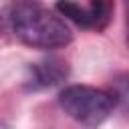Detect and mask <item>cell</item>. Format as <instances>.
Wrapping results in <instances>:
<instances>
[{"mask_svg":"<svg viewBox=\"0 0 129 129\" xmlns=\"http://www.w3.org/2000/svg\"><path fill=\"white\" fill-rule=\"evenodd\" d=\"M8 24L12 34L32 48L52 50L62 48L73 40V32L64 18L36 0L14 2L8 10Z\"/></svg>","mask_w":129,"mask_h":129,"instance_id":"6da1fadb","label":"cell"},{"mask_svg":"<svg viewBox=\"0 0 129 129\" xmlns=\"http://www.w3.org/2000/svg\"><path fill=\"white\" fill-rule=\"evenodd\" d=\"M60 109L87 129H97L113 113L117 99L113 93L89 87V85H69L58 95Z\"/></svg>","mask_w":129,"mask_h":129,"instance_id":"7a4b0ae2","label":"cell"},{"mask_svg":"<svg viewBox=\"0 0 129 129\" xmlns=\"http://www.w3.org/2000/svg\"><path fill=\"white\" fill-rule=\"evenodd\" d=\"M30 73H32L30 83L34 89L54 87L69 77V64H67V60H62L58 56H48V58L32 64Z\"/></svg>","mask_w":129,"mask_h":129,"instance_id":"3957f363","label":"cell"},{"mask_svg":"<svg viewBox=\"0 0 129 129\" xmlns=\"http://www.w3.org/2000/svg\"><path fill=\"white\" fill-rule=\"evenodd\" d=\"M56 12H58L60 16H64L67 20H73L75 24L83 26V28L99 26L93 8H83V6L77 4L75 0H58V2H56Z\"/></svg>","mask_w":129,"mask_h":129,"instance_id":"277c9868","label":"cell"},{"mask_svg":"<svg viewBox=\"0 0 129 129\" xmlns=\"http://www.w3.org/2000/svg\"><path fill=\"white\" fill-rule=\"evenodd\" d=\"M113 95H115L117 103L123 107V111L129 113V77H119V79L115 81Z\"/></svg>","mask_w":129,"mask_h":129,"instance_id":"5b68a950","label":"cell"},{"mask_svg":"<svg viewBox=\"0 0 129 129\" xmlns=\"http://www.w3.org/2000/svg\"><path fill=\"white\" fill-rule=\"evenodd\" d=\"M125 2V14H127V20H129V0H123Z\"/></svg>","mask_w":129,"mask_h":129,"instance_id":"8992f818","label":"cell"},{"mask_svg":"<svg viewBox=\"0 0 129 129\" xmlns=\"http://www.w3.org/2000/svg\"><path fill=\"white\" fill-rule=\"evenodd\" d=\"M127 42H129V20H127Z\"/></svg>","mask_w":129,"mask_h":129,"instance_id":"52a82bcc","label":"cell"}]
</instances>
